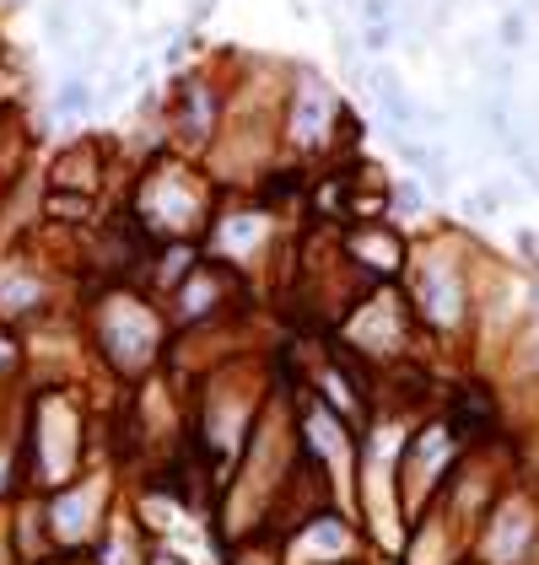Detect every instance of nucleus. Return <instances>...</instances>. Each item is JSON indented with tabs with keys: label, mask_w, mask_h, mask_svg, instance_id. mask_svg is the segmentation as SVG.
I'll use <instances>...</instances> for the list:
<instances>
[{
	"label": "nucleus",
	"mask_w": 539,
	"mask_h": 565,
	"mask_svg": "<svg viewBox=\"0 0 539 565\" xmlns=\"http://www.w3.org/2000/svg\"><path fill=\"white\" fill-rule=\"evenodd\" d=\"M81 102H86V86H81V81H70V86H65V97H60V108H65V113H76Z\"/></svg>",
	"instance_id": "obj_1"
}]
</instances>
